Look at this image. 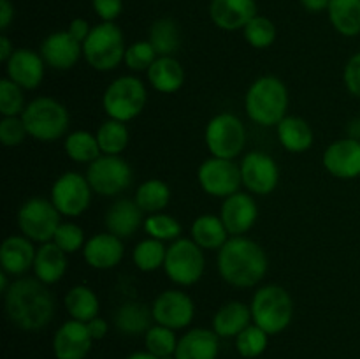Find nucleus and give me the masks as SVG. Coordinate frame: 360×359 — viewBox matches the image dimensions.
<instances>
[{
	"instance_id": "bb28decb",
	"label": "nucleus",
	"mask_w": 360,
	"mask_h": 359,
	"mask_svg": "<svg viewBox=\"0 0 360 359\" xmlns=\"http://www.w3.org/2000/svg\"><path fill=\"white\" fill-rule=\"evenodd\" d=\"M146 77L158 94L171 95L185 84V69L176 56H158L148 69Z\"/></svg>"
},
{
	"instance_id": "c85d7f7f",
	"label": "nucleus",
	"mask_w": 360,
	"mask_h": 359,
	"mask_svg": "<svg viewBox=\"0 0 360 359\" xmlns=\"http://www.w3.org/2000/svg\"><path fill=\"white\" fill-rule=\"evenodd\" d=\"M278 139L281 146L290 153H304L313 146L315 134L311 125L301 116H285L276 125Z\"/></svg>"
},
{
	"instance_id": "603ef678",
	"label": "nucleus",
	"mask_w": 360,
	"mask_h": 359,
	"mask_svg": "<svg viewBox=\"0 0 360 359\" xmlns=\"http://www.w3.org/2000/svg\"><path fill=\"white\" fill-rule=\"evenodd\" d=\"M14 20V6L11 0H0V28L6 30Z\"/></svg>"
},
{
	"instance_id": "49530a36",
	"label": "nucleus",
	"mask_w": 360,
	"mask_h": 359,
	"mask_svg": "<svg viewBox=\"0 0 360 359\" xmlns=\"http://www.w3.org/2000/svg\"><path fill=\"white\" fill-rule=\"evenodd\" d=\"M28 136L21 116H2L0 120V143L4 146H18Z\"/></svg>"
},
{
	"instance_id": "6e6d98bb",
	"label": "nucleus",
	"mask_w": 360,
	"mask_h": 359,
	"mask_svg": "<svg viewBox=\"0 0 360 359\" xmlns=\"http://www.w3.org/2000/svg\"><path fill=\"white\" fill-rule=\"evenodd\" d=\"M125 359H162V358H157V355H153L148 351H139V352H132V354L127 355Z\"/></svg>"
},
{
	"instance_id": "72a5a7b5",
	"label": "nucleus",
	"mask_w": 360,
	"mask_h": 359,
	"mask_svg": "<svg viewBox=\"0 0 360 359\" xmlns=\"http://www.w3.org/2000/svg\"><path fill=\"white\" fill-rule=\"evenodd\" d=\"M63 150L70 160L77 164H91L102 155L97 136L88 130H74L63 139Z\"/></svg>"
},
{
	"instance_id": "de8ad7c7",
	"label": "nucleus",
	"mask_w": 360,
	"mask_h": 359,
	"mask_svg": "<svg viewBox=\"0 0 360 359\" xmlns=\"http://www.w3.org/2000/svg\"><path fill=\"white\" fill-rule=\"evenodd\" d=\"M343 81L348 94L360 99V51L348 58L343 70Z\"/></svg>"
},
{
	"instance_id": "dca6fc26",
	"label": "nucleus",
	"mask_w": 360,
	"mask_h": 359,
	"mask_svg": "<svg viewBox=\"0 0 360 359\" xmlns=\"http://www.w3.org/2000/svg\"><path fill=\"white\" fill-rule=\"evenodd\" d=\"M322 165L338 180H355L360 176V139L354 136L336 139L326 148Z\"/></svg>"
},
{
	"instance_id": "79ce46f5",
	"label": "nucleus",
	"mask_w": 360,
	"mask_h": 359,
	"mask_svg": "<svg viewBox=\"0 0 360 359\" xmlns=\"http://www.w3.org/2000/svg\"><path fill=\"white\" fill-rule=\"evenodd\" d=\"M245 41L255 49H266L276 41V27L273 21L266 16L257 14L245 28H243Z\"/></svg>"
},
{
	"instance_id": "37998d69",
	"label": "nucleus",
	"mask_w": 360,
	"mask_h": 359,
	"mask_svg": "<svg viewBox=\"0 0 360 359\" xmlns=\"http://www.w3.org/2000/svg\"><path fill=\"white\" fill-rule=\"evenodd\" d=\"M157 58L158 55L150 41H137L132 42L130 46H127L123 63H125L132 73H148V69L153 65V62Z\"/></svg>"
},
{
	"instance_id": "cd10ccee",
	"label": "nucleus",
	"mask_w": 360,
	"mask_h": 359,
	"mask_svg": "<svg viewBox=\"0 0 360 359\" xmlns=\"http://www.w3.org/2000/svg\"><path fill=\"white\" fill-rule=\"evenodd\" d=\"M250 324H253L252 308L243 301L225 303L213 317V331L220 338H236Z\"/></svg>"
},
{
	"instance_id": "2eb2a0df",
	"label": "nucleus",
	"mask_w": 360,
	"mask_h": 359,
	"mask_svg": "<svg viewBox=\"0 0 360 359\" xmlns=\"http://www.w3.org/2000/svg\"><path fill=\"white\" fill-rule=\"evenodd\" d=\"M151 312H153L155 324L179 331L192 324L195 317V305L186 292L179 289H167L162 291L151 303Z\"/></svg>"
},
{
	"instance_id": "2f4dec72",
	"label": "nucleus",
	"mask_w": 360,
	"mask_h": 359,
	"mask_svg": "<svg viewBox=\"0 0 360 359\" xmlns=\"http://www.w3.org/2000/svg\"><path fill=\"white\" fill-rule=\"evenodd\" d=\"M63 306H65L70 319L90 322L91 319L98 317L101 301H98L97 294L91 287H88V285H74L72 289L67 291L65 298H63Z\"/></svg>"
},
{
	"instance_id": "7c9ffc66",
	"label": "nucleus",
	"mask_w": 360,
	"mask_h": 359,
	"mask_svg": "<svg viewBox=\"0 0 360 359\" xmlns=\"http://www.w3.org/2000/svg\"><path fill=\"white\" fill-rule=\"evenodd\" d=\"M190 238L202 250H220L231 238L220 215H200L192 222Z\"/></svg>"
},
{
	"instance_id": "ea45409f",
	"label": "nucleus",
	"mask_w": 360,
	"mask_h": 359,
	"mask_svg": "<svg viewBox=\"0 0 360 359\" xmlns=\"http://www.w3.org/2000/svg\"><path fill=\"white\" fill-rule=\"evenodd\" d=\"M178 340L179 338L176 336L174 329H169L160 324H153L144 334V347L157 358H172L176 354Z\"/></svg>"
},
{
	"instance_id": "b1692460",
	"label": "nucleus",
	"mask_w": 360,
	"mask_h": 359,
	"mask_svg": "<svg viewBox=\"0 0 360 359\" xmlns=\"http://www.w3.org/2000/svg\"><path fill=\"white\" fill-rule=\"evenodd\" d=\"M105 229L118 238H132L144 225V211L136 199H118L105 211Z\"/></svg>"
},
{
	"instance_id": "6e6552de",
	"label": "nucleus",
	"mask_w": 360,
	"mask_h": 359,
	"mask_svg": "<svg viewBox=\"0 0 360 359\" xmlns=\"http://www.w3.org/2000/svg\"><path fill=\"white\" fill-rule=\"evenodd\" d=\"M204 270V250L192 238H179L167 246L164 271L172 284L192 287L202 278Z\"/></svg>"
},
{
	"instance_id": "a878e982",
	"label": "nucleus",
	"mask_w": 360,
	"mask_h": 359,
	"mask_svg": "<svg viewBox=\"0 0 360 359\" xmlns=\"http://www.w3.org/2000/svg\"><path fill=\"white\" fill-rule=\"evenodd\" d=\"M67 256L69 253L63 252L55 241L41 243V246L35 252L34 267H32L35 278L46 285L58 284L67 273V266H69Z\"/></svg>"
},
{
	"instance_id": "3c124183",
	"label": "nucleus",
	"mask_w": 360,
	"mask_h": 359,
	"mask_svg": "<svg viewBox=\"0 0 360 359\" xmlns=\"http://www.w3.org/2000/svg\"><path fill=\"white\" fill-rule=\"evenodd\" d=\"M86 326H88V331H90L91 338H94V341L104 340L105 334L109 333L108 320L102 319V317H95V319H91L90 322H86Z\"/></svg>"
},
{
	"instance_id": "9b49d317",
	"label": "nucleus",
	"mask_w": 360,
	"mask_h": 359,
	"mask_svg": "<svg viewBox=\"0 0 360 359\" xmlns=\"http://www.w3.org/2000/svg\"><path fill=\"white\" fill-rule=\"evenodd\" d=\"M86 178L95 194L115 197L129 189L134 172L122 155H101L97 160L88 164Z\"/></svg>"
},
{
	"instance_id": "c03bdc74",
	"label": "nucleus",
	"mask_w": 360,
	"mask_h": 359,
	"mask_svg": "<svg viewBox=\"0 0 360 359\" xmlns=\"http://www.w3.org/2000/svg\"><path fill=\"white\" fill-rule=\"evenodd\" d=\"M25 104L23 88L11 81L9 77L0 80V113L2 116H21Z\"/></svg>"
},
{
	"instance_id": "423d86ee",
	"label": "nucleus",
	"mask_w": 360,
	"mask_h": 359,
	"mask_svg": "<svg viewBox=\"0 0 360 359\" xmlns=\"http://www.w3.org/2000/svg\"><path fill=\"white\" fill-rule=\"evenodd\" d=\"M125 37L115 21H102L91 27L90 35L83 42V56L91 69L109 73L125 58Z\"/></svg>"
},
{
	"instance_id": "20e7f679",
	"label": "nucleus",
	"mask_w": 360,
	"mask_h": 359,
	"mask_svg": "<svg viewBox=\"0 0 360 359\" xmlns=\"http://www.w3.org/2000/svg\"><path fill=\"white\" fill-rule=\"evenodd\" d=\"M250 308H252L253 324L262 327L269 336L283 333L290 326L295 312L292 296L288 294L287 289L276 284L257 289Z\"/></svg>"
},
{
	"instance_id": "393cba45",
	"label": "nucleus",
	"mask_w": 360,
	"mask_h": 359,
	"mask_svg": "<svg viewBox=\"0 0 360 359\" xmlns=\"http://www.w3.org/2000/svg\"><path fill=\"white\" fill-rule=\"evenodd\" d=\"M218 354L220 336L207 327H193L178 340L174 359H217Z\"/></svg>"
},
{
	"instance_id": "5701e85b",
	"label": "nucleus",
	"mask_w": 360,
	"mask_h": 359,
	"mask_svg": "<svg viewBox=\"0 0 360 359\" xmlns=\"http://www.w3.org/2000/svg\"><path fill=\"white\" fill-rule=\"evenodd\" d=\"M35 252L34 241L23 234L7 236L0 245V266L11 277H23L34 267Z\"/></svg>"
},
{
	"instance_id": "4468645a",
	"label": "nucleus",
	"mask_w": 360,
	"mask_h": 359,
	"mask_svg": "<svg viewBox=\"0 0 360 359\" xmlns=\"http://www.w3.org/2000/svg\"><path fill=\"white\" fill-rule=\"evenodd\" d=\"M243 185L250 194L269 196L280 183V168L271 155L264 151H248L239 162Z\"/></svg>"
},
{
	"instance_id": "f257e3e1",
	"label": "nucleus",
	"mask_w": 360,
	"mask_h": 359,
	"mask_svg": "<svg viewBox=\"0 0 360 359\" xmlns=\"http://www.w3.org/2000/svg\"><path fill=\"white\" fill-rule=\"evenodd\" d=\"M4 308L11 324L21 331H39L55 317V298L37 278L21 277L11 282L4 294Z\"/></svg>"
},
{
	"instance_id": "09e8293b",
	"label": "nucleus",
	"mask_w": 360,
	"mask_h": 359,
	"mask_svg": "<svg viewBox=\"0 0 360 359\" xmlns=\"http://www.w3.org/2000/svg\"><path fill=\"white\" fill-rule=\"evenodd\" d=\"M95 14L102 21H115L123 11V0H91Z\"/></svg>"
},
{
	"instance_id": "473e14b6",
	"label": "nucleus",
	"mask_w": 360,
	"mask_h": 359,
	"mask_svg": "<svg viewBox=\"0 0 360 359\" xmlns=\"http://www.w3.org/2000/svg\"><path fill=\"white\" fill-rule=\"evenodd\" d=\"M327 13L338 34L345 37L360 34V0H330Z\"/></svg>"
},
{
	"instance_id": "5fc2aeb1",
	"label": "nucleus",
	"mask_w": 360,
	"mask_h": 359,
	"mask_svg": "<svg viewBox=\"0 0 360 359\" xmlns=\"http://www.w3.org/2000/svg\"><path fill=\"white\" fill-rule=\"evenodd\" d=\"M13 53H14V48H13V44H11L9 37H7L6 34H2L0 35V62L6 63L7 60L11 58V55H13Z\"/></svg>"
},
{
	"instance_id": "aec40b11",
	"label": "nucleus",
	"mask_w": 360,
	"mask_h": 359,
	"mask_svg": "<svg viewBox=\"0 0 360 359\" xmlns=\"http://www.w3.org/2000/svg\"><path fill=\"white\" fill-rule=\"evenodd\" d=\"M41 56L46 65L55 70H69L83 56V44L69 34V30H58L49 34L41 44Z\"/></svg>"
},
{
	"instance_id": "ddd939ff",
	"label": "nucleus",
	"mask_w": 360,
	"mask_h": 359,
	"mask_svg": "<svg viewBox=\"0 0 360 359\" xmlns=\"http://www.w3.org/2000/svg\"><path fill=\"white\" fill-rule=\"evenodd\" d=\"M197 182L207 196L225 199L239 192V187L243 185L241 168L231 158L210 157L199 165Z\"/></svg>"
},
{
	"instance_id": "a211bd4d",
	"label": "nucleus",
	"mask_w": 360,
	"mask_h": 359,
	"mask_svg": "<svg viewBox=\"0 0 360 359\" xmlns=\"http://www.w3.org/2000/svg\"><path fill=\"white\" fill-rule=\"evenodd\" d=\"M46 74V62L41 53L28 48H18L6 62V77L20 84L23 90L41 87Z\"/></svg>"
},
{
	"instance_id": "f704fd0d",
	"label": "nucleus",
	"mask_w": 360,
	"mask_h": 359,
	"mask_svg": "<svg viewBox=\"0 0 360 359\" xmlns=\"http://www.w3.org/2000/svg\"><path fill=\"white\" fill-rule=\"evenodd\" d=\"M148 41L151 42L158 56H174V53L181 46V32H179L178 23L171 18H160L153 21Z\"/></svg>"
},
{
	"instance_id": "7ed1b4c3",
	"label": "nucleus",
	"mask_w": 360,
	"mask_h": 359,
	"mask_svg": "<svg viewBox=\"0 0 360 359\" xmlns=\"http://www.w3.org/2000/svg\"><path fill=\"white\" fill-rule=\"evenodd\" d=\"M288 88L273 74L260 76L250 84L245 95V111L260 127H276L287 116Z\"/></svg>"
},
{
	"instance_id": "e433bc0d",
	"label": "nucleus",
	"mask_w": 360,
	"mask_h": 359,
	"mask_svg": "<svg viewBox=\"0 0 360 359\" xmlns=\"http://www.w3.org/2000/svg\"><path fill=\"white\" fill-rule=\"evenodd\" d=\"M95 136H97L102 155H122L125 148L129 146L130 141V132L127 123L112 118L102 122Z\"/></svg>"
},
{
	"instance_id": "c9c22d12",
	"label": "nucleus",
	"mask_w": 360,
	"mask_h": 359,
	"mask_svg": "<svg viewBox=\"0 0 360 359\" xmlns=\"http://www.w3.org/2000/svg\"><path fill=\"white\" fill-rule=\"evenodd\" d=\"M134 199L144 213H160L171 203V189L164 180L150 178L137 187Z\"/></svg>"
},
{
	"instance_id": "8fccbe9b",
	"label": "nucleus",
	"mask_w": 360,
	"mask_h": 359,
	"mask_svg": "<svg viewBox=\"0 0 360 359\" xmlns=\"http://www.w3.org/2000/svg\"><path fill=\"white\" fill-rule=\"evenodd\" d=\"M67 30H69V34L72 35L76 41H79L81 44H83V42L88 39V35H90L91 27L88 25L86 20H83V18H74V20L69 23V28H67Z\"/></svg>"
},
{
	"instance_id": "f03ea898",
	"label": "nucleus",
	"mask_w": 360,
	"mask_h": 359,
	"mask_svg": "<svg viewBox=\"0 0 360 359\" xmlns=\"http://www.w3.org/2000/svg\"><path fill=\"white\" fill-rule=\"evenodd\" d=\"M217 267L225 284L238 289L259 285L267 275L269 259L262 246L246 236H231L218 250Z\"/></svg>"
},
{
	"instance_id": "39448f33",
	"label": "nucleus",
	"mask_w": 360,
	"mask_h": 359,
	"mask_svg": "<svg viewBox=\"0 0 360 359\" xmlns=\"http://www.w3.org/2000/svg\"><path fill=\"white\" fill-rule=\"evenodd\" d=\"M21 120L27 127L28 136L42 143H53L69 134V111L53 97H37L28 102L21 113Z\"/></svg>"
},
{
	"instance_id": "864d4df0",
	"label": "nucleus",
	"mask_w": 360,
	"mask_h": 359,
	"mask_svg": "<svg viewBox=\"0 0 360 359\" xmlns=\"http://www.w3.org/2000/svg\"><path fill=\"white\" fill-rule=\"evenodd\" d=\"M330 0H301V6L304 7L308 13H322V11L329 9Z\"/></svg>"
},
{
	"instance_id": "1a4fd4ad",
	"label": "nucleus",
	"mask_w": 360,
	"mask_h": 359,
	"mask_svg": "<svg viewBox=\"0 0 360 359\" xmlns=\"http://www.w3.org/2000/svg\"><path fill=\"white\" fill-rule=\"evenodd\" d=\"M204 143L211 157L234 160L245 150V123L234 113H218L207 122L206 130H204Z\"/></svg>"
},
{
	"instance_id": "9d476101",
	"label": "nucleus",
	"mask_w": 360,
	"mask_h": 359,
	"mask_svg": "<svg viewBox=\"0 0 360 359\" xmlns=\"http://www.w3.org/2000/svg\"><path fill=\"white\" fill-rule=\"evenodd\" d=\"M62 215L56 210L51 199L30 197L18 210V227L21 234L34 243L53 241L58 225L62 224Z\"/></svg>"
},
{
	"instance_id": "412c9836",
	"label": "nucleus",
	"mask_w": 360,
	"mask_h": 359,
	"mask_svg": "<svg viewBox=\"0 0 360 359\" xmlns=\"http://www.w3.org/2000/svg\"><path fill=\"white\" fill-rule=\"evenodd\" d=\"M123 256H125L123 239L109 231L90 236L84 243L83 257L88 266L94 267V270H112L122 263Z\"/></svg>"
},
{
	"instance_id": "0eeeda50",
	"label": "nucleus",
	"mask_w": 360,
	"mask_h": 359,
	"mask_svg": "<svg viewBox=\"0 0 360 359\" xmlns=\"http://www.w3.org/2000/svg\"><path fill=\"white\" fill-rule=\"evenodd\" d=\"M148 92L143 81L136 76H120L108 84L102 94V108L108 118L129 123L143 113Z\"/></svg>"
},
{
	"instance_id": "4d7b16f0",
	"label": "nucleus",
	"mask_w": 360,
	"mask_h": 359,
	"mask_svg": "<svg viewBox=\"0 0 360 359\" xmlns=\"http://www.w3.org/2000/svg\"><path fill=\"white\" fill-rule=\"evenodd\" d=\"M9 277L11 275H7L4 270L0 271V292H2V294H6V292L9 291V287H11Z\"/></svg>"
},
{
	"instance_id": "a19ab883",
	"label": "nucleus",
	"mask_w": 360,
	"mask_h": 359,
	"mask_svg": "<svg viewBox=\"0 0 360 359\" xmlns=\"http://www.w3.org/2000/svg\"><path fill=\"white\" fill-rule=\"evenodd\" d=\"M269 345V334L257 324H250L236 336V351L245 359H257L266 352Z\"/></svg>"
},
{
	"instance_id": "4be33fe9",
	"label": "nucleus",
	"mask_w": 360,
	"mask_h": 359,
	"mask_svg": "<svg viewBox=\"0 0 360 359\" xmlns=\"http://www.w3.org/2000/svg\"><path fill=\"white\" fill-rule=\"evenodd\" d=\"M257 16L255 0H211L210 18L225 32L243 30Z\"/></svg>"
},
{
	"instance_id": "6ab92c4d",
	"label": "nucleus",
	"mask_w": 360,
	"mask_h": 359,
	"mask_svg": "<svg viewBox=\"0 0 360 359\" xmlns=\"http://www.w3.org/2000/svg\"><path fill=\"white\" fill-rule=\"evenodd\" d=\"M257 217L259 208L252 194L236 192L221 203L220 218L231 236H245L255 225Z\"/></svg>"
},
{
	"instance_id": "a18cd8bd",
	"label": "nucleus",
	"mask_w": 360,
	"mask_h": 359,
	"mask_svg": "<svg viewBox=\"0 0 360 359\" xmlns=\"http://www.w3.org/2000/svg\"><path fill=\"white\" fill-rule=\"evenodd\" d=\"M53 241L60 246L65 253H76L84 248V231L74 222H62L55 232Z\"/></svg>"
},
{
	"instance_id": "4c0bfd02",
	"label": "nucleus",
	"mask_w": 360,
	"mask_h": 359,
	"mask_svg": "<svg viewBox=\"0 0 360 359\" xmlns=\"http://www.w3.org/2000/svg\"><path fill=\"white\" fill-rule=\"evenodd\" d=\"M165 256H167V246L164 241H158L155 238H144L134 246L132 260L136 267L143 273H151L160 267H164Z\"/></svg>"
},
{
	"instance_id": "c756f323",
	"label": "nucleus",
	"mask_w": 360,
	"mask_h": 359,
	"mask_svg": "<svg viewBox=\"0 0 360 359\" xmlns=\"http://www.w3.org/2000/svg\"><path fill=\"white\" fill-rule=\"evenodd\" d=\"M153 312L151 306L139 301H127L120 305L115 313L116 329L127 336H139L146 334V331L153 326Z\"/></svg>"
},
{
	"instance_id": "f3484780",
	"label": "nucleus",
	"mask_w": 360,
	"mask_h": 359,
	"mask_svg": "<svg viewBox=\"0 0 360 359\" xmlns=\"http://www.w3.org/2000/svg\"><path fill=\"white\" fill-rule=\"evenodd\" d=\"M51 347L56 359H86L94 347V338L86 322L70 319L56 329Z\"/></svg>"
},
{
	"instance_id": "58836bf2",
	"label": "nucleus",
	"mask_w": 360,
	"mask_h": 359,
	"mask_svg": "<svg viewBox=\"0 0 360 359\" xmlns=\"http://www.w3.org/2000/svg\"><path fill=\"white\" fill-rule=\"evenodd\" d=\"M143 229L150 238H155L164 243H172L181 238V224H179V220L172 217V215L164 213V211L148 215L144 218Z\"/></svg>"
},
{
	"instance_id": "f8f14e48",
	"label": "nucleus",
	"mask_w": 360,
	"mask_h": 359,
	"mask_svg": "<svg viewBox=\"0 0 360 359\" xmlns=\"http://www.w3.org/2000/svg\"><path fill=\"white\" fill-rule=\"evenodd\" d=\"M91 190L86 175L77 171H67L60 175L51 185V203L62 217L76 218L90 208Z\"/></svg>"
}]
</instances>
